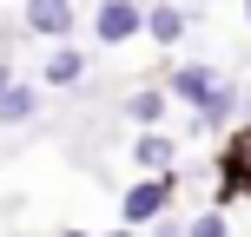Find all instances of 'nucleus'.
I'll use <instances>...</instances> for the list:
<instances>
[{"mask_svg":"<svg viewBox=\"0 0 251 237\" xmlns=\"http://www.w3.org/2000/svg\"><path fill=\"white\" fill-rule=\"evenodd\" d=\"M185 26H192L185 7H152V13H146V33L159 40V46H178V40H185Z\"/></svg>","mask_w":251,"mask_h":237,"instance_id":"9","label":"nucleus"},{"mask_svg":"<svg viewBox=\"0 0 251 237\" xmlns=\"http://www.w3.org/2000/svg\"><path fill=\"white\" fill-rule=\"evenodd\" d=\"M172 185H178V178H139V185H126V198H119L126 231H152V224H159L165 204H172Z\"/></svg>","mask_w":251,"mask_h":237,"instance_id":"1","label":"nucleus"},{"mask_svg":"<svg viewBox=\"0 0 251 237\" xmlns=\"http://www.w3.org/2000/svg\"><path fill=\"white\" fill-rule=\"evenodd\" d=\"M106 237H139V231H126V224H119V231H106Z\"/></svg>","mask_w":251,"mask_h":237,"instance_id":"14","label":"nucleus"},{"mask_svg":"<svg viewBox=\"0 0 251 237\" xmlns=\"http://www.w3.org/2000/svg\"><path fill=\"white\" fill-rule=\"evenodd\" d=\"M245 20H251V0H245Z\"/></svg>","mask_w":251,"mask_h":237,"instance_id":"17","label":"nucleus"},{"mask_svg":"<svg viewBox=\"0 0 251 237\" xmlns=\"http://www.w3.org/2000/svg\"><path fill=\"white\" fill-rule=\"evenodd\" d=\"M152 237H185V224H165V217H159V224H152Z\"/></svg>","mask_w":251,"mask_h":237,"instance_id":"12","label":"nucleus"},{"mask_svg":"<svg viewBox=\"0 0 251 237\" xmlns=\"http://www.w3.org/2000/svg\"><path fill=\"white\" fill-rule=\"evenodd\" d=\"M40 79H47V86H79V79H86V53L60 40V46L47 53V66H40Z\"/></svg>","mask_w":251,"mask_h":237,"instance_id":"8","label":"nucleus"},{"mask_svg":"<svg viewBox=\"0 0 251 237\" xmlns=\"http://www.w3.org/2000/svg\"><path fill=\"white\" fill-rule=\"evenodd\" d=\"M218 86H225V79H218L212 66H172V73H165V92H172V99H185L192 112H199V106L212 99Z\"/></svg>","mask_w":251,"mask_h":237,"instance_id":"5","label":"nucleus"},{"mask_svg":"<svg viewBox=\"0 0 251 237\" xmlns=\"http://www.w3.org/2000/svg\"><path fill=\"white\" fill-rule=\"evenodd\" d=\"M185 237H231V231H225V217H218V211H199V217L185 224Z\"/></svg>","mask_w":251,"mask_h":237,"instance_id":"11","label":"nucleus"},{"mask_svg":"<svg viewBox=\"0 0 251 237\" xmlns=\"http://www.w3.org/2000/svg\"><path fill=\"white\" fill-rule=\"evenodd\" d=\"M132 33H146V7H139V0H100L93 40H100V46H126Z\"/></svg>","mask_w":251,"mask_h":237,"instance_id":"3","label":"nucleus"},{"mask_svg":"<svg viewBox=\"0 0 251 237\" xmlns=\"http://www.w3.org/2000/svg\"><path fill=\"white\" fill-rule=\"evenodd\" d=\"M238 198H251V125H238L218 151V204H238Z\"/></svg>","mask_w":251,"mask_h":237,"instance_id":"2","label":"nucleus"},{"mask_svg":"<svg viewBox=\"0 0 251 237\" xmlns=\"http://www.w3.org/2000/svg\"><path fill=\"white\" fill-rule=\"evenodd\" d=\"M7 92H13V66L0 60V99H7Z\"/></svg>","mask_w":251,"mask_h":237,"instance_id":"13","label":"nucleus"},{"mask_svg":"<svg viewBox=\"0 0 251 237\" xmlns=\"http://www.w3.org/2000/svg\"><path fill=\"white\" fill-rule=\"evenodd\" d=\"M73 0H26V26H33L40 40H66L73 33Z\"/></svg>","mask_w":251,"mask_h":237,"instance_id":"6","label":"nucleus"},{"mask_svg":"<svg viewBox=\"0 0 251 237\" xmlns=\"http://www.w3.org/2000/svg\"><path fill=\"white\" fill-rule=\"evenodd\" d=\"M245 119H251V92H245Z\"/></svg>","mask_w":251,"mask_h":237,"instance_id":"16","label":"nucleus"},{"mask_svg":"<svg viewBox=\"0 0 251 237\" xmlns=\"http://www.w3.org/2000/svg\"><path fill=\"white\" fill-rule=\"evenodd\" d=\"M132 165H139L146 178H172V165H178V138L165 132V125H159V132H139V138H132Z\"/></svg>","mask_w":251,"mask_h":237,"instance_id":"4","label":"nucleus"},{"mask_svg":"<svg viewBox=\"0 0 251 237\" xmlns=\"http://www.w3.org/2000/svg\"><path fill=\"white\" fill-rule=\"evenodd\" d=\"M40 112V86H26V79H13V92L0 99V125H26Z\"/></svg>","mask_w":251,"mask_h":237,"instance_id":"10","label":"nucleus"},{"mask_svg":"<svg viewBox=\"0 0 251 237\" xmlns=\"http://www.w3.org/2000/svg\"><path fill=\"white\" fill-rule=\"evenodd\" d=\"M165 106H172L165 86H139L132 99H126V119H132L139 132H159V125H165Z\"/></svg>","mask_w":251,"mask_h":237,"instance_id":"7","label":"nucleus"},{"mask_svg":"<svg viewBox=\"0 0 251 237\" xmlns=\"http://www.w3.org/2000/svg\"><path fill=\"white\" fill-rule=\"evenodd\" d=\"M60 237H93V231H60Z\"/></svg>","mask_w":251,"mask_h":237,"instance_id":"15","label":"nucleus"}]
</instances>
